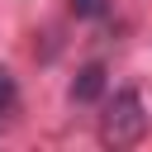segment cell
<instances>
[{
	"instance_id": "obj_1",
	"label": "cell",
	"mask_w": 152,
	"mask_h": 152,
	"mask_svg": "<svg viewBox=\"0 0 152 152\" xmlns=\"http://www.w3.org/2000/svg\"><path fill=\"white\" fill-rule=\"evenodd\" d=\"M142 128H147V114H142L138 90H119V95H114V104H109V114H104V124H100L104 142L128 147V142H138V138H142Z\"/></svg>"
},
{
	"instance_id": "obj_2",
	"label": "cell",
	"mask_w": 152,
	"mask_h": 152,
	"mask_svg": "<svg viewBox=\"0 0 152 152\" xmlns=\"http://www.w3.org/2000/svg\"><path fill=\"white\" fill-rule=\"evenodd\" d=\"M100 95H104V66L90 62V66L76 71V81H71V100H76V104H90V100H100Z\"/></svg>"
},
{
	"instance_id": "obj_3",
	"label": "cell",
	"mask_w": 152,
	"mask_h": 152,
	"mask_svg": "<svg viewBox=\"0 0 152 152\" xmlns=\"http://www.w3.org/2000/svg\"><path fill=\"white\" fill-rule=\"evenodd\" d=\"M109 5L104 0H71V14H81V19H100Z\"/></svg>"
},
{
	"instance_id": "obj_4",
	"label": "cell",
	"mask_w": 152,
	"mask_h": 152,
	"mask_svg": "<svg viewBox=\"0 0 152 152\" xmlns=\"http://www.w3.org/2000/svg\"><path fill=\"white\" fill-rule=\"evenodd\" d=\"M10 104H14V76H10L5 66H0V114H5Z\"/></svg>"
}]
</instances>
